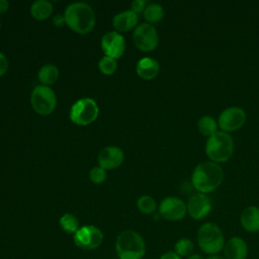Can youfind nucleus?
Listing matches in <instances>:
<instances>
[{
  "mask_svg": "<svg viewBox=\"0 0 259 259\" xmlns=\"http://www.w3.org/2000/svg\"><path fill=\"white\" fill-rule=\"evenodd\" d=\"M59 70L55 65L48 64L40 68L38 72V80L44 86H49L57 82L59 79Z\"/></svg>",
  "mask_w": 259,
  "mask_h": 259,
  "instance_id": "20",
  "label": "nucleus"
},
{
  "mask_svg": "<svg viewBox=\"0 0 259 259\" xmlns=\"http://www.w3.org/2000/svg\"><path fill=\"white\" fill-rule=\"evenodd\" d=\"M193 243L188 238L179 239L174 245V252L180 257H188L192 254L193 251Z\"/></svg>",
  "mask_w": 259,
  "mask_h": 259,
  "instance_id": "24",
  "label": "nucleus"
},
{
  "mask_svg": "<svg viewBox=\"0 0 259 259\" xmlns=\"http://www.w3.org/2000/svg\"><path fill=\"white\" fill-rule=\"evenodd\" d=\"M223 179L224 172L222 167L211 161L197 164L191 173L192 186L203 194L215 190L222 184Z\"/></svg>",
  "mask_w": 259,
  "mask_h": 259,
  "instance_id": "1",
  "label": "nucleus"
},
{
  "mask_svg": "<svg viewBox=\"0 0 259 259\" xmlns=\"http://www.w3.org/2000/svg\"><path fill=\"white\" fill-rule=\"evenodd\" d=\"M98 116V106L91 98L77 100L70 109V119L78 125H87Z\"/></svg>",
  "mask_w": 259,
  "mask_h": 259,
  "instance_id": "6",
  "label": "nucleus"
},
{
  "mask_svg": "<svg viewBox=\"0 0 259 259\" xmlns=\"http://www.w3.org/2000/svg\"><path fill=\"white\" fill-rule=\"evenodd\" d=\"M53 22H54V24H55L56 26H62V25H64V24L66 23V20H65L64 15H59V14H57V15H55V16L53 17Z\"/></svg>",
  "mask_w": 259,
  "mask_h": 259,
  "instance_id": "30",
  "label": "nucleus"
},
{
  "mask_svg": "<svg viewBox=\"0 0 259 259\" xmlns=\"http://www.w3.org/2000/svg\"><path fill=\"white\" fill-rule=\"evenodd\" d=\"M246 121L244 109L238 106H230L224 109L218 119L219 127L225 133H231L241 128Z\"/></svg>",
  "mask_w": 259,
  "mask_h": 259,
  "instance_id": "10",
  "label": "nucleus"
},
{
  "mask_svg": "<svg viewBox=\"0 0 259 259\" xmlns=\"http://www.w3.org/2000/svg\"><path fill=\"white\" fill-rule=\"evenodd\" d=\"M0 27H1V24H0Z\"/></svg>",
  "mask_w": 259,
  "mask_h": 259,
  "instance_id": "35",
  "label": "nucleus"
},
{
  "mask_svg": "<svg viewBox=\"0 0 259 259\" xmlns=\"http://www.w3.org/2000/svg\"><path fill=\"white\" fill-rule=\"evenodd\" d=\"M218 121L210 115H203L197 120V128L202 136L209 138L218 132Z\"/></svg>",
  "mask_w": 259,
  "mask_h": 259,
  "instance_id": "21",
  "label": "nucleus"
},
{
  "mask_svg": "<svg viewBox=\"0 0 259 259\" xmlns=\"http://www.w3.org/2000/svg\"><path fill=\"white\" fill-rule=\"evenodd\" d=\"M159 69L158 62L152 58L141 59L136 67L137 74L145 80L154 79L158 75Z\"/></svg>",
  "mask_w": 259,
  "mask_h": 259,
  "instance_id": "18",
  "label": "nucleus"
},
{
  "mask_svg": "<svg viewBox=\"0 0 259 259\" xmlns=\"http://www.w3.org/2000/svg\"><path fill=\"white\" fill-rule=\"evenodd\" d=\"M160 259H181L180 256H178L174 251H168L166 253H164Z\"/></svg>",
  "mask_w": 259,
  "mask_h": 259,
  "instance_id": "31",
  "label": "nucleus"
},
{
  "mask_svg": "<svg viewBox=\"0 0 259 259\" xmlns=\"http://www.w3.org/2000/svg\"><path fill=\"white\" fill-rule=\"evenodd\" d=\"M138 14L132 10H126L116 14L112 19V25L117 31H127L134 28L138 23Z\"/></svg>",
  "mask_w": 259,
  "mask_h": 259,
  "instance_id": "17",
  "label": "nucleus"
},
{
  "mask_svg": "<svg viewBox=\"0 0 259 259\" xmlns=\"http://www.w3.org/2000/svg\"><path fill=\"white\" fill-rule=\"evenodd\" d=\"M60 225L62 229L68 234H75L79 228V221L72 213H65L60 219Z\"/></svg>",
  "mask_w": 259,
  "mask_h": 259,
  "instance_id": "23",
  "label": "nucleus"
},
{
  "mask_svg": "<svg viewBox=\"0 0 259 259\" xmlns=\"http://www.w3.org/2000/svg\"><path fill=\"white\" fill-rule=\"evenodd\" d=\"M75 245L83 250H94L98 248L103 241L102 232L91 225L81 227L73 237Z\"/></svg>",
  "mask_w": 259,
  "mask_h": 259,
  "instance_id": "9",
  "label": "nucleus"
},
{
  "mask_svg": "<svg viewBox=\"0 0 259 259\" xmlns=\"http://www.w3.org/2000/svg\"><path fill=\"white\" fill-rule=\"evenodd\" d=\"M7 68H8V61L6 57L2 53H0V77L6 73Z\"/></svg>",
  "mask_w": 259,
  "mask_h": 259,
  "instance_id": "29",
  "label": "nucleus"
},
{
  "mask_svg": "<svg viewBox=\"0 0 259 259\" xmlns=\"http://www.w3.org/2000/svg\"><path fill=\"white\" fill-rule=\"evenodd\" d=\"M144 17L149 23H157L164 17V9L157 3H151L144 10Z\"/></svg>",
  "mask_w": 259,
  "mask_h": 259,
  "instance_id": "22",
  "label": "nucleus"
},
{
  "mask_svg": "<svg viewBox=\"0 0 259 259\" xmlns=\"http://www.w3.org/2000/svg\"><path fill=\"white\" fill-rule=\"evenodd\" d=\"M234 141L230 134L218 131L207 138L205 143V153L211 162L217 164L227 162L234 153Z\"/></svg>",
  "mask_w": 259,
  "mask_h": 259,
  "instance_id": "4",
  "label": "nucleus"
},
{
  "mask_svg": "<svg viewBox=\"0 0 259 259\" xmlns=\"http://www.w3.org/2000/svg\"><path fill=\"white\" fill-rule=\"evenodd\" d=\"M115 251L119 259H142L146 253L145 241L139 233L124 231L116 238Z\"/></svg>",
  "mask_w": 259,
  "mask_h": 259,
  "instance_id": "3",
  "label": "nucleus"
},
{
  "mask_svg": "<svg viewBox=\"0 0 259 259\" xmlns=\"http://www.w3.org/2000/svg\"><path fill=\"white\" fill-rule=\"evenodd\" d=\"M101 48L106 57L118 59L122 56L125 49L124 37L117 31L106 32L101 39Z\"/></svg>",
  "mask_w": 259,
  "mask_h": 259,
  "instance_id": "12",
  "label": "nucleus"
},
{
  "mask_svg": "<svg viewBox=\"0 0 259 259\" xmlns=\"http://www.w3.org/2000/svg\"><path fill=\"white\" fill-rule=\"evenodd\" d=\"M186 259H203V257L200 254H191Z\"/></svg>",
  "mask_w": 259,
  "mask_h": 259,
  "instance_id": "33",
  "label": "nucleus"
},
{
  "mask_svg": "<svg viewBox=\"0 0 259 259\" xmlns=\"http://www.w3.org/2000/svg\"><path fill=\"white\" fill-rule=\"evenodd\" d=\"M30 102L34 111L40 115L51 114L57 104L56 94L49 86H36L30 96Z\"/></svg>",
  "mask_w": 259,
  "mask_h": 259,
  "instance_id": "7",
  "label": "nucleus"
},
{
  "mask_svg": "<svg viewBox=\"0 0 259 259\" xmlns=\"http://www.w3.org/2000/svg\"><path fill=\"white\" fill-rule=\"evenodd\" d=\"M131 8H132L131 10L133 12H135L136 14H139L142 11L145 10V8H146V1L145 0H135V1L132 2Z\"/></svg>",
  "mask_w": 259,
  "mask_h": 259,
  "instance_id": "28",
  "label": "nucleus"
},
{
  "mask_svg": "<svg viewBox=\"0 0 259 259\" xmlns=\"http://www.w3.org/2000/svg\"><path fill=\"white\" fill-rule=\"evenodd\" d=\"M8 2L6 0H0V13H4L8 9Z\"/></svg>",
  "mask_w": 259,
  "mask_h": 259,
  "instance_id": "32",
  "label": "nucleus"
},
{
  "mask_svg": "<svg viewBox=\"0 0 259 259\" xmlns=\"http://www.w3.org/2000/svg\"><path fill=\"white\" fill-rule=\"evenodd\" d=\"M90 180L95 184H100L106 179V172L101 167H94L89 172Z\"/></svg>",
  "mask_w": 259,
  "mask_h": 259,
  "instance_id": "27",
  "label": "nucleus"
},
{
  "mask_svg": "<svg viewBox=\"0 0 259 259\" xmlns=\"http://www.w3.org/2000/svg\"><path fill=\"white\" fill-rule=\"evenodd\" d=\"M187 212L193 220L205 218L211 210V201L206 194L196 193L190 197L187 204Z\"/></svg>",
  "mask_w": 259,
  "mask_h": 259,
  "instance_id": "13",
  "label": "nucleus"
},
{
  "mask_svg": "<svg viewBox=\"0 0 259 259\" xmlns=\"http://www.w3.org/2000/svg\"><path fill=\"white\" fill-rule=\"evenodd\" d=\"M223 250L226 259H246L248 255L247 243L240 237L230 238Z\"/></svg>",
  "mask_w": 259,
  "mask_h": 259,
  "instance_id": "15",
  "label": "nucleus"
},
{
  "mask_svg": "<svg viewBox=\"0 0 259 259\" xmlns=\"http://www.w3.org/2000/svg\"><path fill=\"white\" fill-rule=\"evenodd\" d=\"M197 243L202 252L215 255L224 249L226 242L221 228L217 224L208 222L198 229Z\"/></svg>",
  "mask_w": 259,
  "mask_h": 259,
  "instance_id": "5",
  "label": "nucleus"
},
{
  "mask_svg": "<svg viewBox=\"0 0 259 259\" xmlns=\"http://www.w3.org/2000/svg\"><path fill=\"white\" fill-rule=\"evenodd\" d=\"M187 212L185 202L175 196H169L164 198L159 205V214L167 221H180Z\"/></svg>",
  "mask_w": 259,
  "mask_h": 259,
  "instance_id": "11",
  "label": "nucleus"
},
{
  "mask_svg": "<svg viewBox=\"0 0 259 259\" xmlns=\"http://www.w3.org/2000/svg\"><path fill=\"white\" fill-rule=\"evenodd\" d=\"M138 208L141 212L145 214H151L153 213L157 208V203L153 197L150 195H143L138 199L137 202Z\"/></svg>",
  "mask_w": 259,
  "mask_h": 259,
  "instance_id": "25",
  "label": "nucleus"
},
{
  "mask_svg": "<svg viewBox=\"0 0 259 259\" xmlns=\"http://www.w3.org/2000/svg\"><path fill=\"white\" fill-rule=\"evenodd\" d=\"M31 16L36 20H45L53 13V5L47 0H37L30 7Z\"/></svg>",
  "mask_w": 259,
  "mask_h": 259,
  "instance_id": "19",
  "label": "nucleus"
},
{
  "mask_svg": "<svg viewBox=\"0 0 259 259\" xmlns=\"http://www.w3.org/2000/svg\"><path fill=\"white\" fill-rule=\"evenodd\" d=\"M206 259H226V258L223 257V256H221V255L215 254V255H209Z\"/></svg>",
  "mask_w": 259,
  "mask_h": 259,
  "instance_id": "34",
  "label": "nucleus"
},
{
  "mask_svg": "<svg viewBox=\"0 0 259 259\" xmlns=\"http://www.w3.org/2000/svg\"><path fill=\"white\" fill-rule=\"evenodd\" d=\"M123 152L117 147H106L102 149L98 155L99 167L104 170L115 169L121 165L123 161Z\"/></svg>",
  "mask_w": 259,
  "mask_h": 259,
  "instance_id": "14",
  "label": "nucleus"
},
{
  "mask_svg": "<svg viewBox=\"0 0 259 259\" xmlns=\"http://www.w3.org/2000/svg\"><path fill=\"white\" fill-rule=\"evenodd\" d=\"M135 46L143 52L154 51L159 42V36L154 25L142 23L136 27L133 33Z\"/></svg>",
  "mask_w": 259,
  "mask_h": 259,
  "instance_id": "8",
  "label": "nucleus"
},
{
  "mask_svg": "<svg viewBox=\"0 0 259 259\" xmlns=\"http://www.w3.org/2000/svg\"><path fill=\"white\" fill-rule=\"evenodd\" d=\"M66 24L75 32L86 34L95 25V15L93 9L84 2L70 4L64 13Z\"/></svg>",
  "mask_w": 259,
  "mask_h": 259,
  "instance_id": "2",
  "label": "nucleus"
},
{
  "mask_svg": "<svg viewBox=\"0 0 259 259\" xmlns=\"http://www.w3.org/2000/svg\"><path fill=\"white\" fill-rule=\"evenodd\" d=\"M240 223L249 233L259 232V207L250 205L244 208L240 215Z\"/></svg>",
  "mask_w": 259,
  "mask_h": 259,
  "instance_id": "16",
  "label": "nucleus"
},
{
  "mask_svg": "<svg viewBox=\"0 0 259 259\" xmlns=\"http://www.w3.org/2000/svg\"><path fill=\"white\" fill-rule=\"evenodd\" d=\"M98 68L100 72L103 73L104 75H112L117 68V63L115 59L105 56L99 60Z\"/></svg>",
  "mask_w": 259,
  "mask_h": 259,
  "instance_id": "26",
  "label": "nucleus"
}]
</instances>
